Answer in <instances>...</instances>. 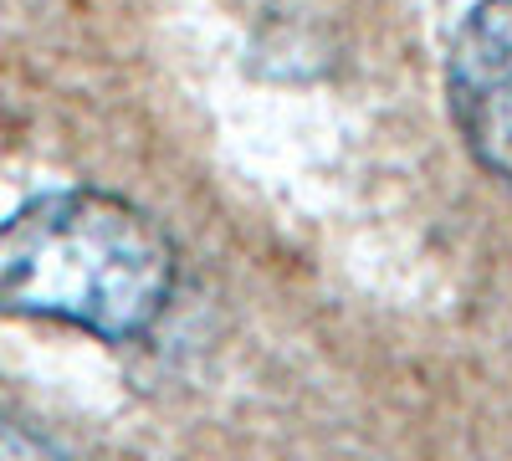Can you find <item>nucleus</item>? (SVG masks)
<instances>
[{
	"label": "nucleus",
	"mask_w": 512,
	"mask_h": 461,
	"mask_svg": "<svg viewBox=\"0 0 512 461\" xmlns=\"http://www.w3.org/2000/svg\"><path fill=\"white\" fill-rule=\"evenodd\" d=\"M180 251L134 200L52 190L0 221V313L128 344L164 318Z\"/></svg>",
	"instance_id": "obj_1"
},
{
	"label": "nucleus",
	"mask_w": 512,
	"mask_h": 461,
	"mask_svg": "<svg viewBox=\"0 0 512 461\" xmlns=\"http://www.w3.org/2000/svg\"><path fill=\"white\" fill-rule=\"evenodd\" d=\"M446 108L477 170L512 185V0H477L451 31Z\"/></svg>",
	"instance_id": "obj_2"
},
{
	"label": "nucleus",
	"mask_w": 512,
	"mask_h": 461,
	"mask_svg": "<svg viewBox=\"0 0 512 461\" xmlns=\"http://www.w3.org/2000/svg\"><path fill=\"white\" fill-rule=\"evenodd\" d=\"M0 461H62V456H52L36 436L16 431L11 421H0Z\"/></svg>",
	"instance_id": "obj_3"
}]
</instances>
